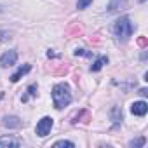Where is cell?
Masks as SVG:
<instances>
[{"instance_id":"cell-1","label":"cell","mask_w":148,"mask_h":148,"mask_svg":"<svg viewBox=\"0 0 148 148\" xmlns=\"http://www.w3.org/2000/svg\"><path fill=\"white\" fill-rule=\"evenodd\" d=\"M71 89L66 82H59L52 87V103L56 110H63L71 103Z\"/></svg>"},{"instance_id":"cell-2","label":"cell","mask_w":148,"mask_h":148,"mask_svg":"<svg viewBox=\"0 0 148 148\" xmlns=\"http://www.w3.org/2000/svg\"><path fill=\"white\" fill-rule=\"evenodd\" d=\"M132 33H134V25H132V21L127 16H122V18H119L115 21V25H113V35H115L117 42H122V44L127 42L132 37Z\"/></svg>"},{"instance_id":"cell-3","label":"cell","mask_w":148,"mask_h":148,"mask_svg":"<svg viewBox=\"0 0 148 148\" xmlns=\"http://www.w3.org/2000/svg\"><path fill=\"white\" fill-rule=\"evenodd\" d=\"M52 125H54V119H52V117H42V119L38 120L37 127H35V132H37V136H40V138H45V136L51 132Z\"/></svg>"},{"instance_id":"cell-4","label":"cell","mask_w":148,"mask_h":148,"mask_svg":"<svg viewBox=\"0 0 148 148\" xmlns=\"http://www.w3.org/2000/svg\"><path fill=\"white\" fill-rule=\"evenodd\" d=\"M18 61V51L11 49L7 52H4L2 56H0V66L2 68H9V66H14Z\"/></svg>"},{"instance_id":"cell-5","label":"cell","mask_w":148,"mask_h":148,"mask_svg":"<svg viewBox=\"0 0 148 148\" xmlns=\"http://www.w3.org/2000/svg\"><path fill=\"white\" fill-rule=\"evenodd\" d=\"M2 125H4L5 129H19V127L23 125V120H21L19 117H16V115H7V117H4V120H2Z\"/></svg>"},{"instance_id":"cell-6","label":"cell","mask_w":148,"mask_h":148,"mask_svg":"<svg viewBox=\"0 0 148 148\" xmlns=\"http://www.w3.org/2000/svg\"><path fill=\"white\" fill-rule=\"evenodd\" d=\"M131 112H132V115L143 117V115H146V112H148V105H146L145 101H134V103L131 105Z\"/></svg>"},{"instance_id":"cell-7","label":"cell","mask_w":148,"mask_h":148,"mask_svg":"<svg viewBox=\"0 0 148 148\" xmlns=\"http://www.w3.org/2000/svg\"><path fill=\"white\" fill-rule=\"evenodd\" d=\"M125 5H127V0H110L108 5H106V11L108 12H115V11L125 9Z\"/></svg>"},{"instance_id":"cell-8","label":"cell","mask_w":148,"mask_h":148,"mask_svg":"<svg viewBox=\"0 0 148 148\" xmlns=\"http://www.w3.org/2000/svg\"><path fill=\"white\" fill-rule=\"evenodd\" d=\"M32 70V64H23V66H19L18 68V71L14 73V75H11V82H18L21 77H25L26 73Z\"/></svg>"},{"instance_id":"cell-9","label":"cell","mask_w":148,"mask_h":148,"mask_svg":"<svg viewBox=\"0 0 148 148\" xmlns=\"http://www.w3.org/2000/svg\"><path fill=\"white\" fill-rule=\"evenodd\" d=\"M110 119H112V122H113L115 127L120 125V124H122V110H120L119 106H113V108L110 110Z\"/></svg>"},{"instance_id":"cell-10","label":"cell","mask_w":148,"mask_h":148,"mask_svg":"<svg viewBox=\"0 0 148 148\" xmlns=\"http://www.w3.org/2000/svg\"><path fill=\"white\" fill-rule=\"evenodd\" d=\"M21 141L12 138V136H4V138H0V148L2 146H19Z\"/></svg>"},{"instance_id":"cell-11","label":"cell","mask_w":148,"mask_h":148,"mask_svg":"<svg viewBox=\"0 0 148 148\" xmlns=\"http://www.w3.org/2000/svg\"><path fill=\"white\" fill-rule=\"evenodd\" d=\"M105 64H108V58H106V56H99V58L94 61V64L91 66V71H99Z\"/></svg>"},{"instance_id":"cell-12","label":"cell","mask_w":148,"mask_h":148,"mask_svg":"<svg viewBox=\"0 0 148 148\" xmlns=\"http://www.w3.org/2000/svg\"><path fill=\"white\" fill-rule=\"evenodd\" d=\"M145 143H146L145 138H138V139L129 141V146H131V148H138V146H145Z\"/></svg>"},{"instance_id":"cell-13","label":"cell","mask_w":148,"mask_h":148,"mask_svg":"<svg viewBox=\"0 0 148 148\" xmlns=\"http://www.w3.org/2000/svg\"><path fill=\"white\" fill-rule=\"evenodd\" d=\"M91 4H92V0H77V9H79V11H84V9H87Z\"/></svg>"},{"instance_id":"cell-14","label":"cell","mask_w":148,"mask_h":148,"mask_svg":"<svg viewBox=\"0 0 148 148\" xmlns=\"http://www.w3.org/2000/svg\"><path fill=\"white\" fill-rule=\"evenodd\" d=\"M54 146H56V148H58V146H68V148H73V146H75V143H73V141H68V139H59V141L54 143Z\"/></svg>"},{"instance_id":"cell-15","label":"cell","mask_w":148,"mask_h":148,"mask_svg":"<svg viewBox=\"0 0 148 148\" xmlns=\"http://www.w3.org/2000/svg\"><path fill=\"white\" fill-rule=\"evenodd\" d=\"M35 91H37V86H35V84H32V86L26 89V96H23V101H28V98H30V96H35V94H37Z\"/></svg>"},{"instance_id":"cell-16","label":"cell","mask_w":148,"mask_h":148,"mask_svg":"<svg viewBox=\"0 0 148 148\" xmlns=\"http://www.w3.org/2000/svg\"><path fill=\"white\" fill-rule=\"evenodd\" d=\"M75 56H91V52H86V49H77Z\"/></svg>"},{"instance_id":"cell-17","label":"cell","mask_w":148,"mask_h":148,"mask_svg":"<svg viewBox=\"0 0 148 148\" xmlns=\"http://www.w3.org/2000/svg\"><path fill=\"white\" fill-rule=\"evenodd\" d=\"M138 2H139V4H145V2H146V0H138Z\"/></svg>"}]
</instances>
